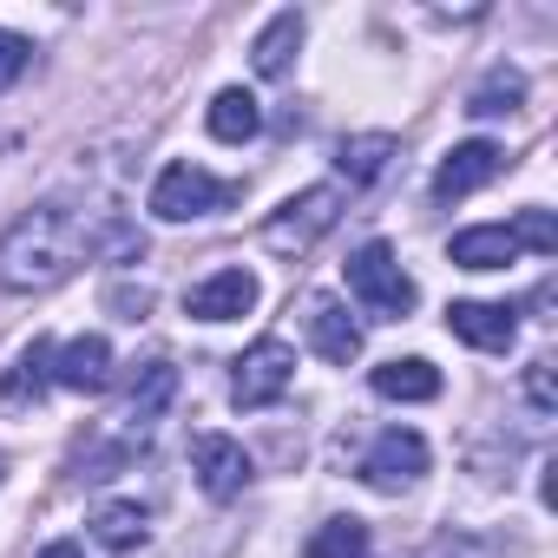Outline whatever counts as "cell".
Here are the masks:
<instances>
[{"instance_id":"cell-18","label":"cell","mask_w":558,"mask_h":558,"mask_svg":"<svg viewBox=\"0 0 558 558\" xmlns=\"http://www.w3.org/2000/svg\"><path fill=\"white\" fill-rule=\"evenodd\" d=\"M447 256H453L460 269H506V263L519 256V243H512L506 223H473V230H460V236L447 243Z\"/></svg>"},{"instance_id":"cell-25","label":"cell","mask_w":558,"mask_h":558,"mask_svg":"<svg viewBox=\"0 0 558 558\" xmlns=\"http://www.w3.org/2000/svg\"><path fill=\"white\" fill-rule=\"evenodd\" d=\"M525 395H532V414L551 421V408H558V395H551V362H532V368H525Z\"/></svg>"},{"instance_id":"cell-6","label":"cell","mask_w":558,"mask_h":558,"mask_svg":"<svg viewBox=\"0 0 558 558\" xmlns=\"http://www.w3.org/2000/svg\"><path fill=\"white\" fill-rule=\"evenodd\" d=\"M427 473V440L414 434V427H388V434H375V447L362 453V480L375 486V493H401V486H414Z\"/></svg>"},{"instance_id":"cell-4","label":"cell","mask_w":558,"mask_h":558,"mask_svg":"<svg viewBox=\"0 0 558 558\" xmlns=\"http://www.w3.org/2000/svg\"><path fill=\"white\" fill-rule=\"evenodd\" d=\"M236 197H243V184H230V178H210V171H204V165H191V158L165 165V171H158V184H151V210H158L165 223L217 217V210H230Z\"/></svg>"},{"instance_id":"cell-10","label":"cell","mask_w":558,"mask_h":558,"mask_svg":"<svg viewBox=\"0 0 558 558\" xmlns=\"http://www.w3.org/2000/svg\"><path fill=\"white\" fill-rule=\"evenodd\" d=\"M184 310L197 323H236V316L256 310V276L250 269H217V276H204V283L184 296Z\"/></svg>"},{"instance_id":"cell-5","label":"cell","mask_w":558,"mask_h":558,"mask_svg":"<svg viewBox=\"0 0 558 558\" xmlns=\"http://www.w3.org/2000/svg\"><path fill=\"white\" fill-rule=\"evenodd\" d=\"M290 381H296V349L283 336H263L230 362V408H243V414L276 408L290 395Z\"/></svg>"},{"instance_id":"cell-16","label":"cell","mask_w":558,"mask_h":558,"mask_svg":"<svg viewBox=\"0 0 558 558\" xmlns=\"http://www.w3.org/2000/svg\"><path fill=\"white\" fill-rule=\"evenodd\" d=\"M368 388H375L381 401H434V395H440V368L421 362V355H395V362H381V368L368 375Z\"/></svg>"},{"instance_id":"cell-15","label":"cell","mask_w":558,"mask_h":558,"mask_svg":"<svg viewBox=\"0 0 558 558\" xmlns=\"http://www.w3.org/2000/svg\"><path fill=\"white\" fill-rule=\"evenodd\" d=\"M296 47H303V14L283 8V14H276V21L250 40V66H256V80H283L290 60H296Z\"/></svg>"},{"instance_id":"cell-22","label":"cell","mask_w":558,"mask_h":558,"mask_svg":"<svg viewBox=\"0 0 558 558\" xmlns=\"http://www.w3.org/2000/svg\"><path fill=\"white\" fill-rule=\"evenodd\" d=\"M519 99H525V80L499 66V73H493V80L466 99V112H473V119H499V112H519Z\"/></svg>"},{"instance_id":"cell-26","label":"cell","mask_w":558,"mask_h":558,"mask_svg":"<svg viewBox=\"0 0 558 558\" xmlns=\"http://www.w3.org/2000/svg\"><path fill=\"white\" fill-rule=\"evenodd\" d=\"M40 558H86V545H73V538H53V545H47Z\"/></svg>"},{"instance_id":"cell-23","label":"cell","mask_w":558,"mask_h":558,"mask_svg":"<svg viewBox=\"0 0 558 558\" xmlns=\"http://www.w3.org/2000/svg\"><path fill=\"white\" fill-rule=\"evenodd\" d=\"M506 230H512V243H519V250H538V256H551V250H558V223H551V210H538V204H525Z\"/></svg>"},{"instance_id":"cell-12","label":"cell","mask_w":558,"mask_h":558,"mask_svg":"<svg viewBox=\"0 0 558 558\" xmlns=\"http://www.w3.org/2000/svg\"><path fill=\"white\" fill-rule=\"evenodd\" d=\"M53 381L73 388V395L112 388V342L106 336H73L66 349H53Z\"/></svg>"},{"instance_id":"cell-11","label":"cell","mask_w":558,"mask_h":558,"mask_svg":"<svg viewBox=\"0 0 558 558\" xmlns=\"http://www.w3.org/2000/svg\"><path fill=\"white\" fill-rule=\"evenodd\" d=\"M447 329H453L466 349H480V355H506V349L519 342V323H512L506 303H453V310H447Z\"/></svg>"},{"instance_id":"cell-20","label":"cell","mask_w":558,"mask_h":558,"mask_svg":"<svg viewBox=\"0 0 558 558\" xmlns=\"http://www.w3.org/2000/svg\"><path fill=\"white\" fill-rule=\"evenodd\" d=\"M388 158H395V138H388V132H362V138H342V145H336V171H342L349 184H375V178L388 171Z\"/></svg>"},{"instance_id":"cell-21","label":"cell","mask_w":558,"mask_h":558,"mask_svg":"<svg viewBox=\"0 0 558 558\" xmlns=\"http://www.w3.org/2000/svg\"><path fill=\"white\" fill-rule=\"evenodd\" d=\"M362 551H368V525L362 519H329L303 545V558H362Z\"/></svg>"},{"instance_id":"cell-14","label":"cell","mask_w":558,"mask_h":558,"mask_svg":"<svg viewBox=\"0 0 558 558\" xmlns=\"http://www.w3.org/2000/svg\"><path fill=\"white\" fill-rule=\"evenodd\" d=\"M171 395H178V368L165 362V355H151V362H138V375H132V388H125V421L145 434L151 421H165V408H171Z\"/></svg>"},{"instance_id":"cell-8","label":"cell","mask_w":558,"mask_h":558,"mask_svg":"<svg viewBox=\"0 0 558 558\" xmlns=\"http://www.w3.org/2000/svg\"><path fill=\"white\" fill-rule=\"evenodd\" d=\"M191 473H197V486H204L210 499H236L256 466H250L243 440H230V434H197V440H191Z\"/></svg>"},{"instance_id":"cell-19","label":"cell","mask_w":558,"mask_h":558,"mask_svg":"<svg viewBox=\"0 0 558 558\" xmlns=\"http://www.w3.org/2000/svg\"><path fill=\"white\" fill-rule=\"evenodd\" d=\"M93 538H99L106 551L132 558V551L151 538V519H145V506H138V499H112V506H99V512H93Z\"/></svg>"},{"instance_id":"cell-3","label":"cell","mask_w":558,"mask_h":558,"mask_svg":"<svg viewBox=\"0 0 558 558\" xmlns=\"http://www.w3.org/2000/svg\"><path fill=\"white\" fill-rule=\"evenodd\" d=\"M349 296H355L368 316H381V323H401V316H414V303H421L414 276L401 269L395 243H381V236L349 256Z\"/></svg>"},{"instance_id":"cell-2","label":"cell","mask_w":558,"mask_h":558,"mask_svg":"<svg viewBox=\"0 0 558 558\" xmlns=\"http://www.w3.org/2000/svg\"><path fill=\"white\" fill-rule=\"evenodd\" d=\"M336 223H342V184H310V191L283 197V204L263 217V250L296 263V256H310Z\"/></svg>"},{"instance_id":"cell-7","label":"cell","mask_w":558,"mask_h":558,"mask_svg":"<svg viewBox=\"0 0 558 558\" xmlns=\"http://www.w3.org/2000/svg\"><path fill=\"white\" fill-rule=\"evenodd\" d=\"M499 171H506V151H499L493 138H466V145H453V151L440 158V171H434V197H440V204L473 197V191H486Z\"/></svg>"},{"instance_id":"cell-17","label":"cell","mask_w":558,"mask_h":558,"mask_svg":"<svg viewBox=\"0 0 558 558\" xmlns=\"http://www.w3.org/2000/svg\"><path fill=\"white\" fill-rule=\"evenodd\" d=\"M204 125H210V138H223V145H250V138L263 132V106H256V93H243V86H223V93L210 99Z\"/></svg>"},{"instance_id":"cell-1","label":"cell","mask_w":558,"mask_h":558,"mask_svg":"<svg viewBox=\"0 0 558 558\" xmlns=\"http://www.w3.org/2000/svg\"><path fill=\"white\" fill-rule=\"evenodd\" d=\"M93 250H99V236L66 204H34L27 217H14L8 230H0V290H14V296L53 290Z\"/></svg>"},{"instance_id":"cell-24","label":"cell","mask_w":558,"mask_h":558,"mask_svg":"<svg viewBox=\"0 0 558 558\" xmlns=\"http://www.w3.org/2000/svg\"><path fill=\"white\" fill-rule=\"evenodd\" d=\"M34 66V40L27 34H8V27H0V93H8L21 73Z\"/></svg>"},{"instance_id":"cell-9","label":"cell","mask_w":558,"mask_h":558,"mask_svg":"<svg viewBox=\"0 0 558 558\" xmlns=\"http://www.w3.org/2000/svg\"><path fill=\"white\" fill-rule=\"evenodd\" d=\"M303 329H310V349H316L323 362H336V368H349V362L362 355V323H355L336 296H310V303H303Z\"/></svg>"},{"instance_id":"cell-13","label":"cell","mask_w":558,"mask_h":558,"mask_svg":"<svg viewBox=\"0 0 558 558\" xmlns=\"http://www.w3.org/2000/svg\"><path fill=\"white\" fill-rule=\"evenodd\" d=\"M53 388V342L34 336L21 349V362L8 368V381H0V414H14V408H40V395Z\"/></svg>"}]
</instances>
